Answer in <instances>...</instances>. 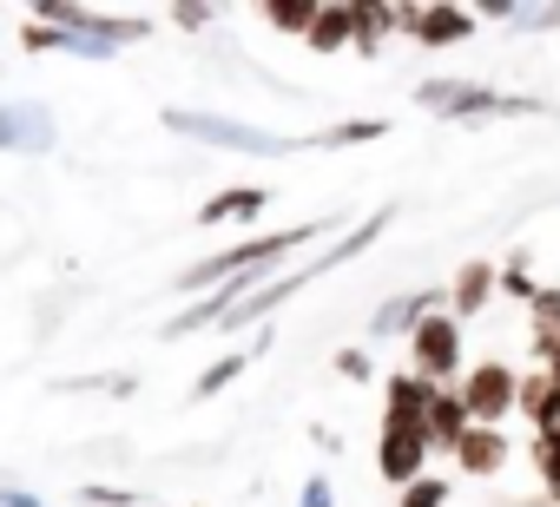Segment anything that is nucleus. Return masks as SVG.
Wrapping results in <instances>:
<instances>
[{
    "instance_id": "obj_17",
    "label": "nucleus",
    "mask_w": 560,
    "mask_h": 507,
    "mask_svg": "<svg viewBox=\"0 0 560 507\" xmlns=\"http://www.w3.org/2000/svg\"><path fill=\"white\" fill-rule=\"evenodd\" d=\"M264 204H270V191H264V185H231V191H218L211 204H198V224H231V217H237V224H250Z\"/></svg>"
},
{
    "instance_id": "obj_10",
    "label": "nucleus",
    "mask_w": 560,
    "mask_h": 507,
    "mask_svg": "<svg viewBox=\"0 0 560 507\" xmlns=\"http://www.w3.org/2000/svg\"><path fill=\"white\" fill-rule=\"evenodd\" d=\"M435 382L429 376H416V369H396L389 382H383V428H422L429 422V409H435Z\"/></svg>"
},
{
    "instance_id": "obj_19",
    "label": "nucleus",
    "mask_w": 560,
    "mask_h": 507,
    "mask_svg": "<svg viewBox=\"0 0 560 507\" xmlns=\"http://www.w3.org/2000/svg\"><path fill=\"white\" fill-rule=\"evenodd\" d=\"M350 8H357V54L376 60L383 40L396 34V8H376V0H350Z\"/></svg>"
},
{
    "instance_id": "obj_27",
    "label": "nucleus",
    "mask_w": 560,
    "mask_h": 507,
    "mask_svg": "<svg viewBox=\"0 0 560 507\" xmlns=\"http://www.w3.org/2000/svg\"><path fill=\"white\" fill-rule=\"evenodd\" d=\"M514 27H527V34H553V27H560V8H514Z\"/></svg>"
},
{
    "instance_id": "obj_8",
    "label": "nucleus",
    "mask_w": 560,
    "mask_h": 507,
    "mask_svg": "<svg viewBox=\"0 0 560 507\" xmlns=\"http://www.w3.org/2000/svg\"><path fill=\"white\" fill-rule=\"evenodd\" d=\"M54 113L40 99H0V152H54Z\"/></svg>"
},
{
    "instance_id": "obj_28",
    "label": "nucleus",
    "mask_w": 560,
    "mask_h": 507,
    "mask_svg": "<svg viewBox=\"0 0 560 507\" xmlns=\"http://www.w3.org/2000/svg\"><path fill=\"white\" fill-rule=\"evenodd\" d=\"M298 507H337V487H330V474H311V481H304V494H298Z\"/></svg>"
},
{
    "instance_id": "obj_5",
    "label": "nucleus",
    "mask_w": 560,
    "mask_h": 507,
    "mask_svg": "<svg viewBox=\"0 0 560 507\" xmlns=\"http://www.w3.org/2000/svg\"><path fill=\"white\" fill-rule=\"evenodd\" d=\"M40 21L47 27H67V34H80L86 47H100L106 60L119 54V47H132V40H145V14H106V8H67V0H47L40 8Z\"/></svg>"
},
{
    "instance_id": "obj_22",
    "label": "nucleus",
    "mask_w": 560,
    "mask_h": 507,
    "mask_svg": "<svg viewBox=\"0 0 560 507\" xmlns=\"http://www.w3.org/2000/svg\"><path fill=\"white\" fill-rule=\"evenodd\" d=\"M250 356H257V350H244V356H218V363H211V369H205V376L191 382V396H198V402H211L218 389H231V382H237V376L250 369Z\"/></svg>"
},
{
    "instance_id": "obj_1",
    "label": "nucleus",
    "mask_w": 560,
    "mask_h": 507,
    "mask_svg": "<svg viewBox=\"0 0 560 507\" xmlns=\"http://www.w3.org/2000/svg\"><path fill=\"white\" fill-rule=\"evenodd\" d=\"M389 217H396V211L383 204V211H370L363 224H350V231H343V237H337V244L324 250V258H311V264H298V271H277V278H270V284H264L257 297H244V304H237V310H231V317H224L218 330H244V323H270V310H277V304H291L298 291H311L317 278H330L337 264H350V258H357V250H370V244H376V237L389 231Z\"/></svg>"
},
{
    "instance_id": "obj_7",
    "label": "nucleus",
    "mask_w": 560,
    "mask_h": 507,
    "mask_svg": "<svg viewBox=\"0 0 560 507\" xmlns=\"http://www.w3.org/2000/svg\"><path fill=\"white\" fill-rule=\"evenodd\" d=\"M455 396L468 402V415H475L481 428H501V422L514 415V402H521V376H514L508 363H475V369L455 382Z\"/></svg>"
},
{
    "instance_id": "obj_2",
    "label": "nucleus",
    "mask_w": 560,
    "mask_h": 507,
    "mask_svg": "<svg viewBox=\"0 0 560 507\" xmlns=\"http://www.w3.org/2000/svg\"><path fill=\"white\" fill-rule=\"evenodd\" d=\"M343 217H311V224H284V231H270V237H244V244H231V250H218V258H205V264H191V271H178L172 284L178 291H224L231 278H244V271H277L284 264V250H304L311 237H324V231H337Z\"/></svg>"
},
{
    "instance_id": "obj_20",
    "label": "nucleus",
    "mask_w": 560,
    "mask_h": 507,
    "mask_svg": "<svg viewBox=\"0 0 560 507\" xmlns=\"http://www.w3.org/2000/svg\"><path fill=\"white\" fill-rule=\"evenodd\" d=\"M317 0H277V8H264V21L277 27V34H298V40H311V27H317Z\"/></svg>"
},
{
    "instance_id": "obj_16",
    "label": "nucleus",
    "mask_w": 560,
    "mask_h": 507,
    "mask_svg": "<svg viewBox=\"0 0 560 507\" xmlns=\"http://www.w3.org/2000/svg\"><path fill=\"white\" fill-rule=\"evenodd\" d=\"M527 350H534V369L560 350V284L534 291V304H527Z\"/></svg>"
},
{
    "instance_id": "obj_18",
    "label": "nucleus",
    "mask_w": 560,
    "mask_h": 507,
    "mask_svg": "<svg viewBox=\"0 0 560 507\" xmlns=\"http://www.w3.org/2000/svg\"><path fill=\"white\" fill-rule=\"evenodd\" d=\"M304 47H311V54H343V47H357V8H324Z\"/></svg>"
},
{
    "instance_id": "obj_23",
    "label": "nucleus",
    "mask_w": 560,
    "mask_h": 507,
    "mask_svg": "<svg viewBox=\"0 0 560 507\" xmlns=\"http://www.w3.org/2000/svg\"><path fill=\"white\" fill-rule=\"evenodd\" d=\"M553 396H560V389H553V376H547V369H527V376H521V402H514V415H527V422H534Z\"/></svg>"
},
{
    "instance_id": "obj_29",
    "label": "nucleus",
    "mask_w": 560,
    "mask_h": 507,
    "mask_svg": "<svg viewBox=\"0 0 560 507\" xmlns=\"http://www.w3.org/2000/svg\"><path fill=\"white\" fill-rule=\"evenodd\" d=\"M534 441H553V448H560V396L534 415Z\"/></svg>"
},
{
    "instance_id": "obj_9",
    "label": "nucleus",
    "mask_w": 560,
    "mask_h": 507,
    "mask_svg": "<svg viewBox=\"0 0 560 507\" xmlns=\"http://www.w3.org/2000/svg\"><path fill=\"white\" fill-rule=\"evenodd\" d=\"M429 435L422 428H383L376 435V474L383 481H396V487H409V481H422L429 474Z\"/></svg>"
},
{
    "instance_id": "obj_34",
    "label": "nucleus",
    "mask_w": 560,
    "mask_h": 507,
    "mask_svg": "<svg viewBox=\"0 0 560 507\" xmlns=\"http://www.w3.org/2000/svg\"><path fill=\"white\" fill-rule=\"evenodd\" d=\"M540 369H547V376H553V389H560V350H553V356H547Z\"/></svg>"
},
{
    "instance_id": "obj_26",
    "label": "nucleus",
    "mask_w": 560,
    "mask_h": 507,
    "mask_svg": "<svg viewBox=\"0 0 560 507\" xmlns=\"http://www.w3.org/2000/svg\"><path fill=\"white\" fill-rule=\"evenodd\" d=\"M501 291H508V297H521V304H534V291H540V284L527 278V250H514V258H508V271H501Z\"/></svg>"
},
{
    "instance_id": "obj_25",
    "label": "nucleus",
    "mask_w": 560,
    "mask_h": 507,
    "mask_svg": "<svg viewBox=\"0 0 560 507\" xmlns=\"http://www.w3.org/2000/svg\"><path fill=\"white\" fill-rule=\"evenodd\" d=\"M534 474H540L547 500L560 507V448H553V441H534Z\"/></svg>"
},
{
    "instance_id": "obj_33",
    "label": "nucleus",
    "mask_w": 560,
    "mask_h": 507,
    "mask_svg": "<svg viewBox=\"0 0 560 507\" xmlns=\"http://www.w3.org/2000/svg\"><path fill=\"white\" fill-rule=\"evenodd\" d=\"M0 507H47L40 494H21V487H0Z\"/></svg>"
},
{
    "instance_id": "obj_3",
    "label": "nucleus",
    "mask_w": 560,
    "mask_h": 507,
    "mask_svg": "<svg viewBox=\"0 0 560 507\" xmlns=\"http://www.w3.org/2000/svg\"><path fill=\"white\" fill-rule=\"evenodd\" d=\"M416 106L435 113V119H455V126H481V119H540L547 99H527V93H488L475 80H422L416 86Z\"/></svg>"
},
{
    "instance_id": "obj_24",
    "label": "nucleus",
    "mask_w": 560,
    "mask_h": 507,
    "mask_svg": "<svg viewBox=\"0 0 560 507\" xmlns=\"http://www.w3.org/2000/svg\"><path fill=\"white\" fill-rule=\"evenodd\" d=\"M402 507H448V481H442V474L409 481V487H402Z\"/></svg>"
},
{
    "instance_id": "obj_11",
    "label": "nucleus",
    "mask_w": 560,
    "mask_h": 507,
    "mask_svg": "<svg viewBox=\"0 0 560 507\" xmlns=\"http://www.w3.org/2000/svg\"><path fill=\"white\" fill-rule=\"evenodd\" d=\"M475 21L481 14H468V8H396V27L416 34L422 47H462L475 34Z\"/></svg>"
},
{
    "instance_id": "obj_6",
    "label": "nucleus",
    "mask_w": 560,
    "mask_h": 507,
    "mask_svg": "<svg viewBox=\"0 0 560 507\" xmlns=\"http://www.w3.org/2000/svg\"><path fill=\"white\" fill-rule=\"evenodd\" d=\"M409 369L416 376H429L435 389H448V382H462L468 369H462V323L448 317V310H435L416 337H409Z\"/></svg>"
},
{
    "instance_id": "obj_12",
    "label": "nucleus",
    "mask_w": 560,
    "mask_h": 507,
    "mask_svg": "<svg viewBox=\"0 0 560 507\" xmlns=\"http://www.w3.org/2000/svg\"><path fill=\"white\" fill-rule=\"evenodd\" d=\"M508 455H514V448H508V428H481V422H475L448 461H455L468 481H488V474H501V468H508Z\"/></svg>"
},
{
    "instance_id": "obj_32",
    "label": "nucleus",
    "mask_w": 560,
    "mask_h": 507,
    "mask_svg": "<svg viewBox=\"0 0 560 507\" xmlns=\"http://www.w3.org/2000/svg\"><path fill=\"white\" fill-rule=\"evenodd\" d=\"M172 21H178V27H185V34H198V27H205V21H211V8H172Z\"/></svg>"
},
{
    "instance_id": "obj_30",
    "label": "nucleus",
    "mask_w": 560,
    "mask_h": 507,
    "mask_svg": "<svg viewBox=\"0 0 560 507\" xmlns=\"http://www.w3.org/2000/svg\"><path fill=\"white\" fill-rule=\"evenodd\" d=\"M337 376H350V382H370L376 369H370V356H363V350H343V356H337Z\"/></svg>"
},
{
    "instance_id": "obj_31",
    "label": "nucleus",
    "mask_w": 560,
    "mask_h": 507,
    "mask_svg": "<svg viewBox=\"0 0 560 507\" xmlns=\"http://www.w3.org/2000/svg\"><path fill=\"white\" fill-rule=\"evenodd\" d=\"M80 500H93V507H132L126 487H80Z\"/></svg>"
},
{
    "instance_id": "obj_15",
    "label": "nucleus",
    "mask_w": 560,
    "mask_h": 507,
    "mask_svg": "<svg viewBox=\"0 0 560 507\" xmlns=\"http://www.w3.org/2000/svg\"><path fill=\"white\" fill-rule=\"evenodd\" d=\"M468 428H475V415H468V402H462L455 389H442V396H435V409H429V422H422V435H429V448H435V455H455Z\"/></svg>"
},
{
    "instance_id": "obj_13",
    "label": "nucleus",
    "mask_w": 560,
    "mask_h": 507,
    "mask_svg": "<svg viewBox=\"0 0 560 507\" xmlns=\"http://www.w3.org/2000/svg\"><path fill=\"white\" fill-rule=\"evenodd\" d=\"M494 291H501V278H494V264H488V258H468V264L455 271V284H448V317H455V323H468V317H481Z\"/></svg>"
},
{
    "instance_id": "obj_4",
    "label": "nucleus",
    "mask_w": 560,
    "mask_h": 507,
    "mask_svg": "<svg viewBox=\"0 0 560 507\" xmlns=\"http://www.w3.org/2000/svg\"><path fill=\"white\" fill-rule=\"evenodd\" d=\"M165 126L185 132V139H198V145L244 152V158H291V152H304V139L264 132V126H244V119H218V113H185V106H165Z\"/></svg>"
},
{
    "instance_id": "obj_21",
    "label": "nucleus",
    "mask_w": 560,
    "mask_h": 507,
    "mask_svg": "<svg viewBox=\"0 0 560 507\" xmlns=\"http://www.w3.org/2000/svg\"><path fill=\"white\" fill-rule=\"evenodd\" d=\"M389 132V119H343V126H330V132H317L311 145H324V152H337V145H370V139H383Z\"/></svg>"
},
{
    "instance_id": "obj_14",
    "label": "nucleus",
    "mask_w": 560,
    "mask_h": 507,
    "mask_svg": "<svg viewBox=\"0 0 560 507\" xmlns=\"http://www.w3.org/2000/svg\"><path fill=\"white\" fill-rule=\"evenodd\" d=\"M448 297H435V291H409V297H389L376 317H370V337H416L435 310H442Z\"/></svg>"
}]
</instances>
